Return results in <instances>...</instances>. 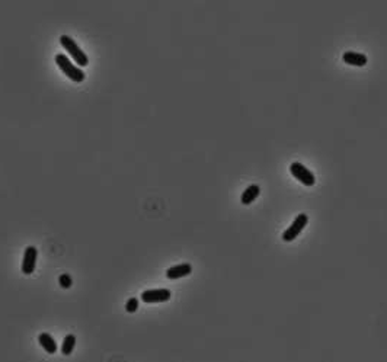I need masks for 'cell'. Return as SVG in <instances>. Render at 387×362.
Returning <instances> with one entry per match:
<instances>
[{
  "label": "cell",
  "mask_w": 387,
  "mask_h": 362,
  "mask_svg": "<svg viewBox=\"0 0 387 362\" xmlns=\"http://www.w3.org/2000/svg\"><path fill=\"white\" fill-rule=\"evenodd\" d=\"M290 172H291V175L294 176L297 181L300 182V183H303L307 188L315 186L316 176L313 175V172L309 171V169L306 168L305 164H301V163H298V161H294V163L290 164Z\"/></svg>",
  "instance_id": "obj_3"
},
{
  "label": "cell",
  "mask_w": 387,
  "mask_h": 362,
  "mask_svg": "<svg viewBox=\"0 0 387 362\" xmlns=\"http://www.w3.org/2000/svg\"><path fill=\"white\" fill-rule=\"evenodd\" d=\"M307 222H309V217H307V214H305V212L298 214V215L295 217L294 221L290 224V227L283 233V240L288 243V241H293L294 239H297V237L300 236V233L305 230V227L307 226Z\"/></svg>",
  "instance_id": "obj_4"
},
{
  "label": "cell",
  "mask_w": 387,
  "mask_h": 362,
  "mask_svg": "<svg viewBox=\"0 0 387 362\" xmlns=\"http://www.w3.org/2000/svg\"><path fill=\"white\" fill-rule=\"evenodd\" d=\"M37 258H38V250L35 246H28L23 252V261H22V272L25 275L34 273L37 268Z\"/></svg>",
  "instance_id": "obj_6"
},
{
  "label": "cell",
  "mask_w": 387,
  "mask_h": 362,
  "mask_svg": "<svg viewBox=\"0 0 387 362\" xmlns=\"http://www.w3.org/2000/svg\"><path fill=\"white\" fill-rule=\"evenodd\" d=\"M60 44L64 50L69 52V55L71 57V60H74V63L79 67H86L89 64V57L83 52L80 47L77 45V42L73 40L69 35H61Z\"/></svg>",
  "instance_id": "obj_2"
},
{
  "label": "cell",
  "mask_w": 387,
  "mask_h": 362,
  "mask_svg": "<svg viewBox=\"0 0 387 362\" xmlns=\"http://www.w3.org/2000/svg\"><path fill=\"white\" fill-rule=\"evenodd\" d=\"M142 301L146 304H159L166 302L172 298V292L168 288H157V290H146L142 292Z\"/></svg>",
  "instance_id": "obj_5"
},
{
  "label": "cell",
  "mask_w": 387,
  "mask_h": 362,
  "mask_svg": "<svg viewBox=\"0 0 387 362\" xmlns=\"http://www.w3.org/2000/svg\"><path fill=\"white\" fill-rule=\"evenodd\" d=\"M38 342H40L41 348L45 349L47 353L52 355V353L57 352V342L54 341V338L51 336L50 333H41L40 336H38Z\"/></svg>",
  "instance_id": "obj_9"
},
{
  "label": "cell",
  "mask_w": 387,
  "mask_h": 362,
  "mask_svg": "<svg viewBox=\"0 0 387 362\" xmlns=\"http://www.w3.org/2000/svg\"><path fill=\"white\" fill-rule=\"evenodd\" d=\"M54 60L57 63L59 69L63 71V74L67 76L71 81L81 83V81L86 79V74H85V71L81 70V67H79L77 64H73L66 54H57Z\"/></svg>",
  "instance_id": "obj_1"
},
{
  "label": "cell",
  "mask_w": 387,
  "mask_h": 362,
  "mask_svg": "<svg viewBox=\"0 0 387 362\" xmlns=\"http://www.w3.org/2000/svg\"><path fill=\"white\" fill-rule=\"evenodd\" d=\"M59 284H60L61 288L69 290L71 285H73V280H71V276L69 273H63V275H60V278H59Z\"/></svg>",
  "instance_id": "obj_12"
},
{
  "label": "cell",
  "mask_w": 387,
  "mask_h": 362,
  "mask_svg": "<svg viewBox=\"0 0 387 362\" xmlns=\"http://www.w3.org/2000/svg\"><path fill=\"white\" fill-rule=\"evenodd\" d=\"M259 193H261V188L258 186V185H249L246 189L242 193V198H240V201L243 205H251L252 202L259 197Z\"/></svg>",
  "instance_id": "obj_10"
},
{
  "label": "cell",
  "mask_w": 387,
  "mask_h": 362,
  "mask_svg": "<svg viewBox=\"0 0 387 362\" xmlns=\"http://www.w3.org/2000/svg\"><path fill=\"white\" fill-rule=\"evenodd\" d=\"M191 272H192V266H191V263H179V265L171 266V268L166 271V278H168V280H171V281H175V280H179V278H185V276H188Z\"/></svg>",
  "instance_id": "obj_7"
},
{
  "label": "cell",
  "mask_w": 387,
  "mask_h": 362,
  "mask_svg": "<svg viewBox=\"0 0 387 362\" xmlns=\"http://www.w3.org/2000/svg\"><path fill=\"white\" fill-rule=\"evenodd\" d=\"M139 305H140V302H139V298H135V297H131L127 304H125V310L127 313H135L139 310Z\"/></svg>",
  "instance_id": "obj_13"
},
{
  "label": "cell",
  "mask_w": 387,
  "mask_h": 362,
  "mask_svg": "<svg viewBox=\"0 0 387 362\" xmlns=\"http://www.w3.org/2000/svg\"><path fill=\"white\" fill-rule=\"evenodd\" d=\"M342 60L346 64H349V66H355V67H363V66H366L367 59L366 54H361V52H354V51H346L344 52V55H342Z\"/></svg>",
  "instance_id": "obj_8"
},
{
  "label": "cell",
  "mask_w": 387,
  "mask_h": 362,
  "mask_svg": "<svg viewBox=\"0 0 387 362\" xmlns=\"http://www.w3.org/2000/svg\"><path fill=\"white\" fill-rule=\"evenodd\" d=\"M74 346H76V336L74 335H67L63 341V345H61V353L69 356L73 352Z\"/></svg>",
  "instance_id": "obj_11"
}]
</instances>
